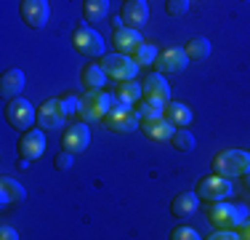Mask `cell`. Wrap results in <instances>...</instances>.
Returning a JSON list of instances; mask_svg holds the SVG:
<instances>
[{"mask_svg": "<svg viewBox=\"0 0 250 240\" xmlns=\"http://www.w3.org/2000/svg\"><path fill=\"white\" fill-rule=\"evenodd\" d=\"M117 104V96L99 88V91H85L80 96V118L85 123H96V120H104V115Z\"/></svg>", "mask_w": 250, "mask_h": 240, "instance_id": "obj_1", "label": "cell"}, {"mask_svg": "<svg viewBox=\"0 0 250 240\" xmlns=\"http://www.w3.org/2000/svg\"><path fill=\"white\" fill-rule=\"evenodd\" d=\"M72 163H75V155L69 152V149H62V152L53 158V166H56L59 171H69V168H72Z\"/></svg>", "mask_w": 250, "mask_h": 240, "instance_id": "obj_32", "label": "cell"}, {"mask_svg": "<svg viewBox=\"0 0 250 240\" xmlns=\"http://www.w3.org/2000/svg\"><path fill=\"white\" fill-rule=\"evenodd\" d=\"M189 64V53L184 46H168L160 51L157 62H154V67L157 72H163V75H176V72H184Z\"/></svg>", "mask_w": 250, "mask_h": 240, "instance_id": "obj_9", "label": "cell"}, {"mask_svg": "<svg viewBox=\"0 0 250 240\" xmlns=\"http://www.w3.org/2000/svg\"><path fill=\"white\" fill-rule=\"evenodd\" d=\"M202 235L194 227H176L173 232H170V240H200Z\"/></svg>", "mask_w": 250, "mask_h": 240, "instance_id": "obj_31", "label": "cell"}, {"mask_svg": "<svg viewBox=\"0 0 250 240\" xmlns=\"http://www.w3.org/2000/svg\"><path fill=\"white\" fill-rule=\"evenodd\" d=\"M64 110H62V101L59 99H48V101H43L40 104V110H38V123H40V128H45V131H59V128H64Z\"/></svg>", "mask_w": 250, "mask_h": 240, "instance_id": "obj_11", "label": "cell"}, {"mask_svg": "<svg viewBox=\"0 0 250 240\" xmlns=\"http://www.w3.org/2000/svg\"><path fill=\"white\" fill-rule=\"evenodd\" d=\"M72 46H75L77 53H83V56H91V59L106 56V43H104V38H101L96 29L88 27L85 22H80V24L75 27Z\"/></svg>", "mask_w": 250, "mask_h": 240, "instance_id": "obj_4", "label": "cell"}, {"mask_svg": "<svg viewBox=\"0 0 250 240\" xmlns=\"http://www.w3.org/2000/svg\"><path fill=\"white\" fill-rule=\"evenodd\" d=\"M157 56H160V48L154 46V43H146V40L133 51V59H136V64H139V67H149V64L157 62Z\"/></svg>", "mask_w": 250, "mask_h": 240, "instance_id": "obj_27", "label": "cell"}, {"mask_svg": "<svg viewBox=\"0 0 250 240\" xmlns=\"http://www.w3.org/2000/svg\"><path fill=\"white\" fill-rule=\"evenodd\" d=\"M45 152V134L40 128H29L24 131V136L19 139V155L21 158H29V160H38L43 158Z\"/></svg>", "mask_w": 250, "mask_h": 240, "instance_id": "obj_13", "label": "cell"}, {"mask_svg": "<svg viewBox=\"0 0 250 240\" xmlns=\"http://www.w3.org/2000/svg\"><path fill=\"white\" fill-rule=\"evenodd\" d=\"M141 131H144L149 139H154V142H170L173 134H176V125L170 123V120L160 118V120H146Z\"/></svg>", "mask_w": 250, "mask_h": 240, "instance_id": "obj_19", "label": "cell"}, {"mask_svg": "<svg viewBox=\"0 0 250 240\" xmlns=\"http://www.w3.org/2000/svg\"><path fill=\"white\" fill-rule=\"evenodd\" d=\"M21 19L27 22V27L32 29H40L48 24V16H51V5L48 0H21Z\"/></svg>", "mask_w": 250, "mask_h": 240, "instance_id": "obj_10", "label": "cell"}, {"mask_svg": "<svg viewBox=\"0 0 250 240\" xmlns=\"http://www.w3.org/2000/svg\"><path fill=\"white\" fill-rule=\"evenodd\" d=\"M248 214H250L248 206H242V203H229V200H216L208 208V219H210V224L218 227V230L245 224Z\"/></svg>", "mask_w": 250, "mask_h": 240, "instance_id": "obj_2", "label": "cell"}, {"mask_svg": "<svg viewBox=\"0 0 250 240\" xmlns=\"http://www.w3.org/2000/svg\"><path fill=\"white\" fill-rule=\"evenodd\" d=\"M197 206H200L197 192H178L173 197V203H170V211H173V216H178V219H187V216L197 214Z\"/></svg>", "mask_w": 250, "mask_h": 240, "instance_id": "obj_18", "label": "cell"}, {"mask_svg": "<svg viewBox=\"0 0 250 240\" xmlns=\"http://www.w3.org/2000/svg\"><path fill=\"white\" fill-rule=\"evenodd\" d=\"M242 184H245V187L250 190V168H248V171H245V173H242Z\"/></svg>", "mask_w": 250, "mask_h": 240, "instance_id": "obj_34", "label": "cell"}, {"mask_svg": "<svg viewBox=\"0 0 250 240\" xmlns=\"http://www.w3.org/2000/svg\"><path fill=\"white\" fill-rule=\"evenodd\" d=\"M59 101H62V110H64V115L67 118H72L80 112V96L77 94H62L59 96Z\"/></svg>", "mask_w": 250, "mask_h": 240, "instance_id": "obj_29", "label": "cell"}, {"mask_svg": "<svg viewBox=\"0 0 250 240\" xmlns=\"http://www.w3.org/2000/svg\"><path fill=\"white\" fill-rule=\"evenodd\" d=\"M141 86H144L146 99H157V101H165V104L170 101V86H168V80H165L163 72H152V75H146Z\"/></svg>", "mask_w": 250, "mask_h": 240, "instance_id": "obj_15", "label": "cell"}, {"mask_svg": "<svg viewBox=\"0 0 250 240\" xmlns=\"http://www.w3.org/2000/svg\"><path fill=\"white\" fill-rule=\"evenodd\" d=\"M88 144H91V128H88V123L69 125V128L64 131V136H62V149H69L72 155L88 149Z\"/></svg>", "mask_w": 250, "mask_h": 240, "instance_id": "obj_12", "label": "cell"}, {"mask_svg": "<svg viewBox=\"0 0 250 240\" xmlns=\"http://www.w3.org/2000/svg\"><path fill=\"white\" fill-rule=\"evenodd\" d=\"M120 16H123L125 27L139 29V27H144V24L149 22V3H146V0H125Z\"/></svg>", "mask_w": 250, "mask_h": 240, "instance_id": "obj_14", "label": "cell"}, {"mask_svg": "<svg viewBox=\"0 0 250 240\" xmlns=\"http://www.w3.org/2000/svg\"><path fill=\"white\" fill-rule=\"evenodd\" d=\"M0 238H3V240H19V232H16L14 227L3 224V227H0Z\"/></svg>", "mask_w": 250, "mask_h": 240, "instance_id": "obj_33", "label": "cell"}, {"mask_svg": "<svg viewBox=\"0 0 250 240\" xmlns=\"http://www.w3.org/2000/svg\"><path fill=\"white\" fill-rule=\"evenodd\" d=\"M83 86L88 91H99V88L106 86V72L101 64H85L83 67Z\"/></svg>", "mask_w": 250, "mask_h": 240, "instance_id": "obj_23", "label": "cell"}, {"mask_svg": "<svg viewBox=\"0 0 250 240\" xmlns=\"http://www.w3.org/2000/svg\"><path fill=\"white\" fill-rule=\"evenodd\" d=\"M115 96H117V101H123V104H136V101L144 96V86L141 83H136V80H120L117 83V88H115Z\"/></svg>", "mask_w": 250, "mask_h": 240, "instance_id": "obj_22", "label": "cell"}, {"mask_svg": "<svg viewBox=\"0 0 250 240\" xmlns=\"http://www.w3.org/2000/svg\"><path fill=\"white\" fill-rule=\"evenodd\" d=\"M187 53H189V59H194V62H202V59H208L210 56V40L208 38H192V40H187Z\"/></svg>", "mask_w": 250, "mask_h": 240, "instance_id": "obj_26", "label": "cell"}, {"mask_svg": "<svg viewBox=\"0 0 250 240\" xmlns=\"http://www.w3.org/2000/svg\"><path fill=\"white\" fill-rule=\"evenodd\" d=\"M139 120H141V118L136 115V112L130 110L128 104L117 101V104L104 115V120H101V123H104L109 131H115V134H130V131H139Z\"/></svg>", "mask_w": 250, "mask_h": 240, "instance_id": "obj_7", "label": "cell"}, {"mask_svg": "<svg viewBox=\"0 0 250 240\" xmlns=\"http://www.w3.org/2000/svg\"><path fill=\"white\" fill-rule=\"evenodd\" d=\"M197 195L208 203L216 200H229L234 195V184H231L229 176H221V173H208L197 182Z\"/></svg>", "mask_w": 250, "mask_h": 240, "instance_id": "obj_5", "label": "cell"}, {"mask_svg": "<svg viewBox=\"0 0 250 240\" xmlns=\"http://www.w3.org/2000/svg\"><path fill=\"white\" fill-rule=\"evenodd\" d=\"M165 11L170 16H187L189 14V0H168L165 3Z\"/></svg>", "mask_w": 250, "mask_h": 240, "instance_id": "obj_30", "label": "cell"}, {"mask_svg": "<svg viewBox=\"0 0 250 240\" xmlns=\"http://www.w3.org/2000/svg\"><path fill=\"white\" fill-rule=\"evenodd\" d=\"M101 67L109 77H115L117 83L120 80H136V75H139V64H136V59H130L128 53H106V56H101Z\"/></svg>", "mask_w": 250, "mask_h": 240, "instance_id": "obj_6", "label": "cell"}, {"mask_svg": "<svg viewBox=\"0 0 250 240\" xmlns=\"http://www.w3.org/2000/svg\"><path fill=\"white\" fill-rule=\"evenodd\" d=\"M139 118L144 120H160V118H165V101H157V99H146L144 96V101H141V107H139Z\"/></svg>", "mask_w": 250, "mask_h": 240, "instance_id": "obj_25", "label": "cell"}, {"mask_svg": "<svg viewBox=\"0 0 250 240\" xmlns=\"http://www.w3.org/2000/svg\"><path fill=\"white\" fill-rule=\"evenodd\" d=\"M24 197H27V192H24V187H21L16 179H11V176H3V179H0V203H3V206L21 203Z\"/></svg>", "mask_w": 250, "mask_h": 240, "instance_id": "obj_20", "label": "cell"}, {"mask_svg": "<svg viewBox=\"0 0 250 240\" xmlns=\"http://www.w3.org/2000/svg\"><path fill=\"white\" fill-rule=\"evenodd\" d=\"M112 43H115V51H117V53H133L136 48L144 43V38H141L139 29L125 27V24H123V27L115 29V38H112Z\"/></svg>", "mask_w": 250, "mask_h": 240, "instance_id": "obj_16", "label": "cell"}, {"mask_svg": "<svg viewBox=\"0 0 250 240\" xmlns=\"http://www.w3.org/2000/svg\"><path fill=\"white\" fill-rule=\"evenodd\" d=\"M242 238H245V240H250V219L245 221V232H242Z\"/></svg>", "mask_w": 250, "mask_h": 240, "instance_id": "obj_35", "label": "cell"}, {"mask_svg": "<svg viewBox=\"0 0 250 240\" xmlns=\"http://www.w3.org/2000/svg\"><path fill=\"white\" fill-rule=\"evenodd\" d=\"M165 120H170L176 128H189L192 110H189V104H181V101H168L165 104Z\"/></svg>", "mask_w": 250, "mask_h": 240, "instance_id": "obj_21", "label": "cell"}, {"mask_svg": "<svg viewBox=\"0 0 250 240\" xmlns=\"http://www.w3.org/2000/svg\"><path fill=\"white\" fill-rule=\"evenodd\" d=\"M170 144H173V149H178V152H192L194 144H197V139H194V134L189 128H176Z\"/></svg>", "mask_w": 250, "mask_h": 240, "instance_id": "obj_28", "label": "cell"}, {"mask_svg": "<svg viewBox=\"0 0 250 240\" xmlns=\"http://www.w3.org/2000/svg\"><path fill=\"white\" fill-rule=\"evenodd\" d=\"M5 118H8V123L16 131H29L38 112H35V107L29 104L24 96H16V99H8V104H5Z\"/></svg>", "mask_w": 250, "mask_h": 240, "instance_id": "obj_8", "label": "cell"}, {"mask_svg": "<svg viewBox=\"0 0 250 240\" xmlns=\"http://www.w3.org/2000/svg\"><path fill=\"white\" fill-rule=\"evenodd\" d=\"M24 83H27L24 72L14 67V70L5 72L3 80H0V94H3L5 99H16V96H21V91H24Z\"/></svg>", "mask_w": 250, "mask_h": 240, "instance_id": "obj_17", "label": "cell"}, {"mask_svg": "<svg viewBox=\"0 0 250 240\" xmlns=\"http://www.w3.org/2000/svg\"><path fill=\"white\" fill-rule=\"evenodd\" d=\"M250 168V152L248 149H221L213 158V171L221 176H242Z\"/></svg>", "mask_w": 250, "mask_h": 240, "instance_id": "obj_3", "label": "cell"}, {"mask_svg": "<svg viewBox=\"0 0 250 240\" xmlns=\"http://www.w3.org/2000/svg\"><path fill=\"white\" fill-rule=\"evenodd\" d=\"M109 14V0H85L83 3V16L85 22H101Z\"/></svg>", "mask_w": 250, "mask_h": 240, "instance_id": "obj_24", "label": "cell"}]
</instances>
